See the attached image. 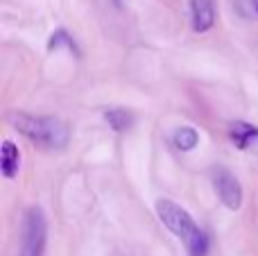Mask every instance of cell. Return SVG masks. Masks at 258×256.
<instances>
[{
    "mask_svg": "<svg viewBox=\"0 0 258 256\" xmlns=\"http://www.w3.org/2000/svg\"><path fill=\"white\" fill-rule=\"evenodd\" d=\"M156 213H159V220L186 245L190 256L209 254V236L197 227V222L192 220V216L186 209H181L172 200H159L156 202Z\"/></svg>",
    "mask_w": 258,
    "mask_h": 256,
    "instance_id": "1",
    "label": "cell"
},
{
    "mask_svg": "<svg viewBox=\"0 0 258 256\" xmlns=\"http://www.w3.org/2000/svg\"><path fill=\"white\" fill-rule=\"evenodd\" d=\"M7 120L16 127L21 134H25L30 141L45 148H66L68 145V127L54 116H32L25 111H12Z\"/></svg>",
    "mask_w": 258,
    "mask_h": 256,
    "instance_id": "2",
    "label": "cell"
},
{
    "mask_svg": "<svg viewBox=\"0 0 258 256\" xmlns=\"http://www.w3.org/2000/svg\"><path fill=\"white\" fill-rule=\"evenodd\" d=\"M45 238H48V222L39 207L27 209L23 222V245L18 256H43Z\"/></svg>",
    "mask_w": 258,
    "mask_h": 256,
    "instance_id": "3",
    "label": "cell"
},
{
    "mask_svg": "<svg viewBox=\"0 0 258 256\" xmlns=\"http://www.w3.org/2000/svg\"><path fill=\"white\" fill-rule=\"evenodd\" d=\"M213 186H215V193L218 198L222 200V204L231 211L240 209L242 204V186L240 181L236 179L233 172H229L227 168H215L213 170Z\"/></svg>",
    "mask_w": 258,
    "mask_h": 256,
    "instance_id": "4",
    "label": "cell"
},
{
    "mask_svg": "<svg viewBox=\"0 0 258 256\" xmlns=\"http://www.w3.org/2000/svg\"><path fill=\"white\" fill-rule=\"evenodd\" d=\"M190 18L195 32H209L215 23V12L211 0H190Z\"/></svg>",
    "mask_w": 258,
    "mask_h": 256,
    "instance_id": "5",
    "label": "cell"
},
{
    "mask_svg": "<svg viewBox=\"0 0 258 256\" xmlns=\"http://www.w3.org/2000/svg\"><path fill=\"white\" fill-rule=\"evenodd\" d=\"M229 136L236 143L238 150H251L254 145H258V127L249 125L245 120H236L229 127Z\"/></svg>",
    "mask_w": 258,
    "mask_h": 256,
    "instance_id": "6",
    "label": "cell"
},
{
    "mask_svg": "<svg viewBox=\"0 0 258 256\" xmlns=\"http://www.w3.org/2000/svg\"><path fill=\"white\" fill-rule=\"evenodd\" d=\"M0 168H3L5 179H14L18 175V168H21V150L9 139H5L3 148H0Z\"/></svg>",
    "mask_w": 258,
    "mask_h": 256,
    "instance_id": "7",
    "label": "cell"
},
{
    "mask_svg": "<svg viewBox=\"0 0 258 256\" xmlns=\"http://www.w3.org/2000/svg\"><path fill=\"white\" fill-rule=\"evenodd\" d=\"M104 120L109 122V127H111L113 132L122 134V132L132 130V125H134L136 118H134V113L129 111V109L116 107V109H107V111H104Z\"/></svg>",
    "mask_w": 258,
    "mask_h": 256,
    "instance_id": "8",
    "label": "cell"
},
{
    "mask_svg": "<svg viewBox=\"0 0 258 256\" xmlns=\"http://www.w3.org/2000/svg\"><path fill=\"white\" fill-rule=\"evenodd\" d=\"M172 143L179 152H190L200 143V134H197L195 127H179L172 136Z\"/></svg>",
    "mask_w": 258,
    "mask_h": 256,
    "instance_id": "9",
    "label": "cell"
},
{
    "mask_svg": "<svg viewBox=\"0 0 258 256\" xmlns=\"http://www.w3.org/2000/svg\"><path fill=\"white\" fill-rule=\"evenodd\" d=\"M59 48H68L75 54H80V50H77V45H75V39H73L66 30H57L48 41V50H59Z\"/></svg>",
    "mask_w": 258,
    "mask_h": 256,
    "instance_id": "10",
    "label": "cell"
},
{
    "mask_svg": "<svg viewBox=\"0 0 258 256\" xmlns=\"http://www.w3.org/2000/svg\"><path fill=\"white\" fill-rule=\"evenodd\" d=\"M236 7L240 12V16L258 18V0H236Z\"/></svg>",
    "mask_w": 258,
    "mask_h": 256,
    "instance_id": "11",
    "label": "cell"
},
{
    "mask_svg": "<svg viewBox=\"0 0 258 256\" xmlns=\"http://www.w3.org/2000/svg\"><path fill=\"white\" fill-rule=\"evenodd\" d=\"M113 5H116V7H122V0H113Z\"/></svg>",
    "mask_w": 258,
    "mask_h": 256,
    "instance_id": "12",
    "label": "cell"
}]
</instances>
